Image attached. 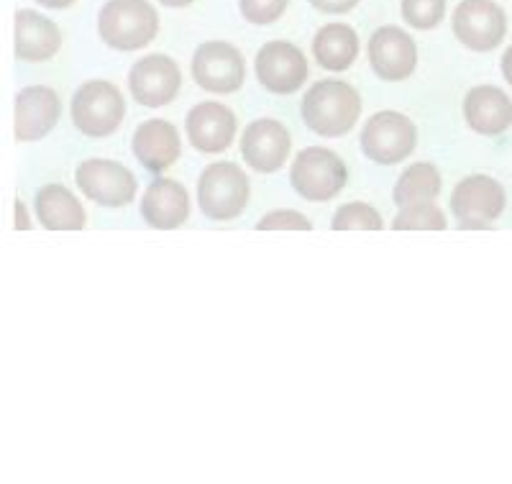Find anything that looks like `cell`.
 Masks as SVG:
<instances>
[{
  "label": "cell",
  "instance_id": "cell-1",
  "mask_svg": "<svg viewBox=\"0 0 512 484\" xmlns=\"http://www.w3.org/2000/svg\"><path fill=\"white\" fill-rule=\"evenodd\" d=\"M361 113V98L349 82L320 80L305 93L303 121L310 131L326 139L349 134Z\"/></svg>",
  "mask_w": 512,
  "mask_h": 484
},
{
  "label": "cell",
  "instance_id": "cell-2",
  "mask_svg": "<svg viewBox=\"0 0 512 484\" xmlns=\"http://www.w3.org/2000/svg\"><path fill=\"white\" fill-rule=\"evenodd\" d=\"M100 39L118 52H136L152 44L159 16L146 0H108L98 16Z\"/></svg>",
  "mask_w": 512,
  "mask_h": 484
},
{
  "label": "cell",
  "instance_id": "cell-3",
  "mask_svg": "<svg viewBox=\"0 0 512 484\" xmlns=\"http://www.w3.org/2000/svg\"><path fill=\"white\" fill-rule=\"evenodd\" d=\"M249 177L233 162H216L205 167L198 180L200 208L213 221H233L249 203Z\"/></svg>",
  "mask_w": 512,
  "mask_h": 484
},
{
  "label": "cell",
  "instance_id": "cell-4",
  "mask_svg": "<svg viewBox=\"0 0 512 484\" xmlns=\"http://www.w3.org/2000/svg\"><path fill=\"white\" fill-rule=\"evenodd\" d=\"M346 180H349L346 164L341 162L338 154H333L331 149H323V146H310V149L297 154L290 170V182L295 193L303 195L305 200H315V203H326V200L336 198L344 190Z\"/></svg>",
  "mask_w": 512,
  "mask_h": 484
},
{
  "label": "cell",
  "instance_id": "cell-5",
  "mask_svg": "<svg viewBox=\"0 0 512 484\" xmlns=\"http://www.w3.org/2000/svg\"><path fill=\"white\" fill-rule=\"evenodd\" d=\"M126 116V100L113 82H85L72 98V121L85 136H111Z\"/></svg>",
  "mask_w": 512,
  "mask_h": 484
},
{
  "label": "cell",
  "instance_id": "cell-6",
  "mask_svg": "<svg viewBox=\"0 0 512 484\" xmlns=\"http://www.w3.org/2000/svg\"><path fill=\"white\" fill-rule=\"evenodd\" d=\"M415 144H418L415 123L397 111L374 113L361 131V149L377 164H397L408 159Z\"/></svg>",
  "mask_w": 512,
  "mask_h": 484
},
{
  "label": "cell",
  "instance_id": "cell-7",
  "mask_svg": "<svg viewBox=\"0 0 512 484\" xmlns=\"http://www.w3.org/2000/svg\"><path fill=\"white\" fill-rule=\"evenodd\" d=\"M505 190L497 180L487 175L464 177L451 195V213L459 228H489L505 210Z\"/></svg>",
  "mask_w": 512,
  "mask_h": 484
},
{
  "label": "cell",
  "instance_id": "cell-8",
  "mask_svg": "<svg viewBox=\"0 0 512 484\" xmlns=\"http://www.w3.org/2000/svg\"><path fill=\"white\" fill-rule=\"evenodd\" d=\"M456 39L472 52H492L507 34V16L495 0H461L454 11Z\"/></svg>",
  "mask_w": 512,
  "mask_h": 484
},
{
  "label": "cell",
  "instance_id": "cell-9",
  "mask_svg": "<svg viewBox=\"0 0 512 484\" xmlns=\"http://www.w3.org/2000/svg\"><path fill=\"white\" fill-rule=\"evenodd\" d=\"M192 77L208 93H236L246 80V62L226 41H208L192 57Z\"/></svg>",
  "mask_w": 512,
  "mask_h": 484
},
{
  "label": "cell",
  "instance_id": "cell-10",
  "mask_svg": "<svg viewBox=\"0 0 512 484\" xmlns=\"http://www.w3.org/2000/svg\"><path fill=\"white\" fill-rule=\"evenodd\" d=\"M77 187L105 208H123L136 198V177L113 159H88L77 167Z\"/></svg>",
  "mask_w": 512,
  "mask_h": 484
},
{
  "label": "cell",
  "instance_id": "cell-11",
  "mask_svg": "<svg viewBox=\"0 0 512 484\" xmlns=\"http://www.w3.org/2000/svg\"><path fill=\"white\" fill-rule=\"evenodd\" d=\"M308 59L295 44L269 41L256 54V77L274 95H290L308 80Z\"/></svg>",
  "mask_w": 512,
  "mask_h": 484
},
{
  "label": "cell",
  "instance_id": "cell-12",
  "mask_svg": "<svg viewBox=\"0 0 512 484\" xmlns=\"http://www.w3.org/2000/svg\"><path fill=\"white\" fill-rule=\"evenodd\" d=\"M182 88V72L175 59L164 54H149L139 59L128 75V90L134 100L146 108H162L172 103Z\"/></svg>",
  "mask_w": 512,
  "mask_h": 484
},
{
  "label": "cell",
  "instance_id": "cell-13",
  "mask_svg": "<svg viewBox=\"0 0 512 484\" xmlns=\"http://www.w3.org/2000/svg\"><path fill=\"white\" fill-rule=\"evenodd\" d=\"M292 136L290 131L274 118H259L249 123L241 139V154L254 172H277L287 162Z\"/></svg>",
  "mask_w": 512,
  "mask_h": 484
},
{
  "label": "cell",
  "instance_id": "cell-14",
  "mask_svg": "<svg viewBox=\"0 0 512 484\" xmlns=\"http://www.w3.org/2000/svg\"><path fill=\"white\" fill-rule=\"evenodd\" d=\"M369 62L382 80H408L418 65V49L408 31L397 26H382L369 39Z\"/></svg>",
  "mask_w": 512,
  "mask_h": 484
},
{
  "label": "cell",
  "instance_id": "cell-15",
  "mask_svg": "<svg viewBox=\"0 0 512 484\" xmlns=\"http://www.w3.org/2000/svg\"><path fill=\"white\" fill-rule=\"evenodd\" d=\"M236 116L221 103H200L187 116V139L203 154H221L233 144Z\"/></svg>",
  "mask_w": 512,
  "mask_h": 484
},
{
  "label": "cell",
  "instance_id": "cell-16",
  "mask_svg": "<svg viewBox=\"0 0 512 484\" xmlns=\"http://www.w3.org/2000/svg\"><path fill=\"white\" fill-rule=\"evenodd\" d=\"M59 116H62V100L52 88L34 85L21 90L16 98V139H44L57 126Z\"/></svg>",
  "mask_w": 512,
  "mask_h": 484
},
{
  "label": "cell",
  "instance_id": "cell-17",
  "mask_svg": "<svg viewBox=\"0 0 512 484\" xmlns=\"http://www.w3.org/2000/svg\"><path fill=\"white\" fill-rule=\"evenodd\" d=\"M464 118L482 136H500L512 126V100L495 85H479L464 98Z\"/></svg>",
  "mask_w": 512,
  "mask_h": 484
},
{
  "label": "cell",
  "instance_id": "cell-18",
  "mask_svg": "<svg viewBox=\"0 0 512 484\" xmlns=\"http://www.w3.org/2000/svg\"><path fill=\"white\" fill-rule=\"evenodd\" d=\"M141 216L152 228L172 231L180 228L190 216V195L175 180H157L146 187L141 200Z\"/></svg>",
  "mask_w": 512,
  "mask_h": 484
},
{
  "label": "cell",
  "instance_id": "cell-19",
  "mask_svg": "<svg viewBox=\"0 0 512 484\" xmlns=\"http://www.w3.org/2000/svg\"><path fill=\"white\" fill-rule=\"evenodd\" d=\"M182 141L169 121L152 118L141 123L134 134V154L149 172H164L177 162Z\"/></svg>",
  "mask_w": 512,
  "mask_h": 484
},
{
  "label": "cell",
  "instance_id": "cell-20",
  "mask_svg": "<svg viewBox=\"0 0 512 484\" xmlns=\"http://www.w3.org/2000/svg\"><path fill=\"white\" fill-rule=\"evenodd\" d=\"M62 47V31L36 11L16 13V57L24 62H47Z\"/></svg>",
  "mask_w": 512,
  "mask_h": 484
},
{
  "label": "cell",
  "instance_id": "cell-21",
  "mask_svg": "<svg viewBox=\"0 0 512 484\" xmlns=\"http://www.w3.org/2000/svg\"><path fill=\"white\" fill-rule=\"evenodd\" d=\"M36 216L49 231H82L88 223L80 200L62 185L41 187L36 195Z\"/></svg>",
  "mask_w": 512,
  "mask_h": 484
},
{
  "label": "cell",
  "instance_id": "cell-22",
  "mask_svg": "<svg viewBox=\"0 0 512 484\" xmlns=\"http://www.w3.org/2000/svg\"><path fill=\"white\" fill-rule=\"evenodd\" d=\"M313 54L320 67H326V70L333 72H344L359 57V36L346 24L323 26L313 39Z\"/></svg>",
  "mask_w": 512,
  "mask_h": 484
},
{
  "label": "cell",
  "instance_id": "cell-23",
  "mask_svg": "<svg viewBox=\"0 0 512 484\" xmlns=\"http://www.w3.org/2000/svg\"><path fill=\"white\" fill-rule=\"evenodd\" d=\"M441 195V175L433 164L418 162L410 164L408 170L402 172V177L395 185V203L400 208L420 203H433Z\"/></svg>",
  "mask_w": 512,
  "mask_h": 484
},
{
  "label": "cell",
  "instance_id": "cell-24",
  "mask_svg": "<svg viewBox=\"0 0 512 484\" xmlns=\"http://www.w3.org/2000/svg\"><path fill=\"white\" fill-rule=\"evenodd\" d=\"M392 228L395 231H446L448 221L441 208L433 203H420L402 208V213H397L392 221Z\"/></svg>",
  "mask_w": 512,
  "mask_h": 484
},
{
  "label": "cell",
  "instance_id": "cell-25",
  "mask_svg": "<svg viewBox=\"0 0 512 484\" xmlns=\"http://www.w3.org/2000/svg\"><path fill=\"white\" fill-rule=\"evenodd\" d=\"M333 231H382L384 223L377 210L367 203H346L336 210Z\"/></svg>",
  "mask_w": 512,
  "mask_h": 484
},
{
  "label": "cell",
  "instance_id": "cell-26",
  "mask_svg": "<svg viewBox=\"0 0 512 484\" xmlns=\"http://www.w3.org/2000/svg\"><path fill=\"white\" fill-rule=\"evenodd\" d=\"M446 16V0H402V18L413 29H436Z\"/></svg>",
  "mask_w": 512,
  "mask_h": 484
},
{
  "label": "cell",
  "instance_id": "cell-27",
  "mask_svg": "<svg viewBox=\"0 0 512 484\" xmlns=\"http://www.w3.org/2000/svg\"><path fill=\"white\" fill-rule=\"evenodd\" d=\"M287 3H290V0H239L241 16H244L249 24L256 26L274 24V21L285 13Z\"/></svg>",
  "mask_w": 512,
  "mask_h": 484
},
{
  "label": "cell",
  "instance_id": "cell-28",
  "mask_svg": "<svg viewBox=\"0 0 512 484\" xmlns=\"http://www.w3.org/2000/svg\"><path fill=\"white\" fill-rule=\"evenodd\" d=\"M259 231H310L313 223L305 216H300L297 210H274L269 216L256 223Z\"/></svg>",
  "mask_w": 512,
  "mask_h": 484
},
{
  "label": "cell",
  "instance_id": "cell-29",
  "mask_svg": "<svg viewBox=\"0 0 512 484\" xmlns=\"http://www.w3.org/2000/svg\"><path fill=\"white\" fill-rule=\"evenodd\" d=\"M320 13H349L359 0H308Z\"/></svg>",
  "mask_w": 512,
  "mask_h": 484
},
{
  "label": "cell",
  "instance_id": "cell-30",
  "mask_svg": "<svg viewBox=\"0 0 512 484\" xmlns=\"http://www.w3.org/2000/svg\"><path fill=\"white\" fill-rule=\"evenodd\" d=\"M16 228L18 231H29L31 228V221H29V216H26V208L21 200L16 203Z\"/></svg>",
  "mask_w": 512,
  "mask_h": 484
},
{
  "label": "cell",
  "instance_id": "cell-31",
  "mask_svg": "<svg viewBox=\"0 0 512 484\" xmlns=\"http://www.w3.org/2000/svg\"><path fill=\"white\" fill-rule=\"evenodd\" d=\"M41 8H54V11H62V8L75 6L77 0H36Z\"/></svg>",
  "mask_w": 512,
  "mask_h": 484
},
{
  "label": "cell",
  "instance_id": "cell-32",
  "mask_svg": "<svg viewBox=\"0 0 512 484\" xmlns=\"http://www.w3.org/2000/svg\"><path fill=\"white\" fill-rule=\"evenodd\" d=\"M502 75H505V80L512 85V44H510V49L502 54Z\"/></svg>",
  "mask_w": 512,
  "mask_h": 484
},
{
  "label": "cell",
  "instance_id": "cell-33",
  "mask_svg": "<svg viewBox=\"0 0 512 484\" xmlns=\"http://www.w3.org/2000/svg\"><path fill=\"white\" fill-rule=\"evenodd\" d=\"M159 3L167 8H185V6H190L192 0H159Z\"/></svg>",
  "mask_w": 512,
  "mask_h": 484
}]
</instances>
